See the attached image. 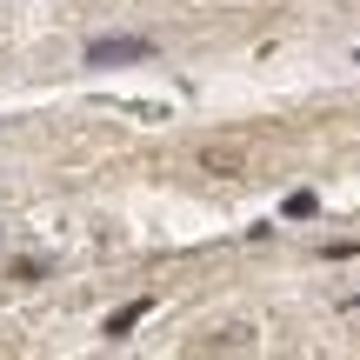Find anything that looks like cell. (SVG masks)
Wrapping results in <instances>:
<instances>
[{
  "label": "cell",
  "mask_w": 360,
  "mask_h": 360,
  "mask_svg": "<svg viewBox=\"0 0 360 360\" xmlns=\"http://www.w3.org/2000/svg\"><path fill=\"white\" fill-rule=\"evenodd\" d=\"M154 40L147 34H94L87 40V67H127V60H147Z\"/></svg>",
  "instance_id": "cell-1"
},
{
  "label": "cell",
  "mask_w": 360,
  "mask_h": 360,
  "mask_svg": "<svg viewBox=\"0 0 360 360\" xmlns=\"http://www.w3.org/2000/svg\"><path fill=\"white\" fill-rule=\"evenodd\" d=\"M147 314H154V300H127V307H120V314H114V321H107V340H127V334H134V327H141V321H147Z\"/></svg>",
  "instance_id": "cell-2"
},
{
  "label": "cell",
  "mask_w": 360,
  "mask_h": 360,
  "mask_svg": "<svg viewBox=\"0 0 360 360\" xmlns=\"http://www.w3.org/2000/svg\"><path fill=\"white\" fill-rule=\"evenodd\" d=\"M281 214H287V220H307V214H321V193H314V187H294V193L281 200Z\"/></svg>",
  "instance_id": "cell-3"
},
{
  "label": "cell",
  "mask_w": 360,
  "mask_h": 360,
  "mask_svg": "<svg viewBox=\"0 0 360 360\" xmlns=\"http://www.w3.org/2000/svg\"><path fill=\"white\" fill-rule=\"evenodd\" d=\"M354 307H360V294H354Z\"/></svg>",
  "instance_id": "cell-4"
}]
</instances>
